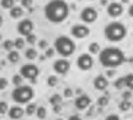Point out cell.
Returning <instances> with one entry per match:
<instances>
[{
	"label": "cell",
	"instance_id": "1",
	"mask_svg": "<svg viewBox=\"0 0 133 120\" xmlns=\"http://www.w3.org/2000/svg\"><path fill=\"white\" fill-rule=\"evenodd\" d=\"M69 16V5L64 0H51L44 6V17L52 23H62Z\"/></svg>",
	"mask_w": 133,
	"mask_h": 120
},
{
	"label": "cell",
	"instance_id": "2",
	"mask_svg": "<svg viewBox=\"0 0 133 120\" xmlns=\"http://www.w3.org/2000/svg\"><path fill=\"white\" fill-rule=\"evenodd\" d=\"M99 61L104 67L114 69V67L121 66L126 61V55L117 47H107L100 50Z\"/></svg>",
	"mask_w": 133,
	"mask_h": 120
},
{
	"label": "cell",
	"instance_id": "3",
	"mask_svg": "<svg viewBox=\"0 0 133 120\" xmlns=\"http://www.w3.org/2000/svg\"><path fill=\"white\" fill-rule=\"evenodd\" d=\"M104 36L110 42H121L127 36V28L122 22L112 21L105 26Z\"/></svg>",
	"mask_w": 133,
	"mask_h": 120
},
{
	"label": "cell",
	"instance_id": "4",
	"mask_svg": "<svg viewBox=\"0 0 133 120\" xmlns=\"http://www.w3.org/2000/svg\"><path fill=\"white\" fill-rule=\"evenodd\" d=\"M53 48L56 49V52L61 57L68 58V57H71L75 52V43L73 39L66 37V36H59L54 39Z\"/></svg>",
	"mask_w": 133,
	"mask_h": 120
},
{
	"label": "cell",
	"instance_id": "5",
	"mask_svg": "<svg viewBox=\"0 0 133 120\" xmlns=\"http://www.w3.org/2000/svg\"><path fill=\"white\" fill-rule=\"evenodd\" d=\"M33 96H35L33 88L31 86H26V85L16 86L14 91L11 92V98L17 104H27L33 98Z\"/></svg>",
	"mask_w": 133,
	"mask_h": 120
},
{
	"label": "cell",
	"instance_id": "6",
	"mask_svg": "<svg viewBox=\"0 0 133 120\" xmlns=\"http://www.w3.org/2000/svg\"><path fill=\"white\" fill-rule=\"evenodd\" d=\"M20 75L24 77V78L32 80L33 81L39 75V69L35 64H25V65H22V66L20 67Z\"/></svg>",
	"mask_w": 133,
	"mask_h": 120
},
{
	"label": "cell",
	"instance_id": "7",
	"mask_svg": "<svg viewBox=\"0 0 133 120\" xmlns=\"http://www.w3.org/2000/svg\"><path fill=\"white\" fill-rule=\"evenodd\" d=\"M97 16H99V14H97L96 9L91 7V6H86L80 11V20L85 25L94 23L97 20Z\"/></svg>",
	"mask_w": 133,
	"mask_h": 120
},
{
	"label": "cell",
	"instance_id": "8",
	"mask_svg": "<svg viewBox=\"0 0 133 120\" xmlns=\"http://www.w3.org/2000/svg\"><path fill=\"white\" fill-rule=\"evenodd\" d=\"M94 65V59L91 57L90 54L88 53H84V54H80L78 59H76V66L80 69L81 71H88L90 70L91 67Z\"/></svg>",
	"mask_w": 133,
	"mask_h": 120
},
{
	"label": "cell",
	"instance_id": "9",
	"mask_svg": "<svg viewBox=\"0 0 133 120\" xmlns=\"http://www.w3.org/2000/svg\"><path fill=\"white\" fill-rule=\"evenodd\" d=\"M71 36L76 39H83L86 38L89 34H90V28L84 23H76L70 29Z\"/></svg>",
	"mask_w": 133,
	"mask_h": 120
},
{
	"label": "cell",
	"instance_id": "10",
	"mask_svg": "<svg viewBox=\"0 0 133 120\" xmlns=\"http://www.w3.org/2000/svg\"><path fill=\"white\" fill-rule=\"evenodd\" d=\"M123 5L121 4V3H117V1H112V3H110L107 5V7H106V12L109 15L110 17H119L121 15L123 14Z\"/></svg>",
	"mask_w": 133,
	"mask_h": 120
},
{
	"label": "cell",
	"instance_id": "11",
	"mask_svg": "<svg viewBox=\"0 0 133 120\" xmlns=\"http://www.w3.org/2000/svg\"><path fill=\"white\" fill-rule=\"evenodd\" d=\"M33 22L31 21V20L29 19H25V20H21L19 23H17V32H19L21 36H29L30 33H32L33 31Z\"/></svg>",
	"mask_w": 133,
	"mask_h": 120
},
{
	"label": "cell",
	"instance_id": "12",
	"mask_svg": "<svg viewBox=\"0 0 133 120\" xmlns=\"http://www.w3.org/2000/svg\"><path fill=\"white\" fill-rule=\"evenodd\" d=\"M70 69V62L66 59H58L53 62V70L59 75H65Z\"/></svg>",
	"mask_w": 133,
	"mask_h": 120
},
{
	"label": "cell",
	"instance_id": "13",
	"mask_svg": "<svg viewBox=\"0 0 133 120\" xmlns=\"http://www.w3.org/2000/svg\"><path fill=\"white\" fill-rule=\"evenodd\" d=\"M90 104H91V98L88 96V94H80V96L76 97L75 101H74V106H75V108L79 109V110L86 109Z\"/></svg>",
	"mask_w": 133,
	"mask_h": 120
},
{
	"label": "cell",
	"instance_id": "14",
	"mask_svg": "<svg viewBox=\"0 0 133 120\" xmlns=\"http://www.w3.org/2000/svg\"><path fill=\"white\" fill-rule=\"evenodd\" d=\"M92 85H94V88L97 90V91H105V90L107 88V86H109V80H107V77L104 76V75H97V76L94 78Z\"/></svg>",
	"mask_w": 133,
	"mask_h": 120
},
{
	"label": "cell",
	"instance_id": "15",
	"mask_svg": "<svg viewBox=\"0 0 133 120\" xmlns=\"http://www.w3.org/2000/svg\"><path fill=\"white\" fill-rule=\"evenodd\" d=\"M8 114H9V118L11 120H20L25 114V109L24 108H21L20 106H12L9 108V111H8Z\"/></svg>",
	"mask_w": 133,
	"mask_h": 120
},
{
	"label": "cell",
	"instance_id": "16",
	"mask_svg": "<svg viewBox=\"0 0 133 120\" xmlns=\"http://www.w3.org/2000/svg\"><path fill=\"white\" fill-rule=\"evenodd\" d=\"M22 15H24L22 6H14V7L10 9V16H11L12 19H20Z\"/></svg>",
	"mask_w": 133,
	"mask_h": 120
},
{
	"label": "cell",
	"instance_id": "17",
	"mask_svg": "<svg viewBox=\"0 0 133 120\" xmlns=\"http://www.w3.org/2000/svg\"><path fill=\"white\" fill-rule=\"evenodd\" d=\"M8 60L12 64H16V62L20 60V54L17 50H10L9 54H8Z\"/></svg>",
	"mask_w": 133,
	"mask_h": 120
},
{
	"label": "cell",
	"instance_id": "18",
	"mask_svg": "<svg viewBox=\"0 0 133 120\" xmlns=\"http://www.w3.org/2000/svg\"><path fill=\"white\" fill-rule=\"evenodd\" d=\"M37 50L35 48H29L25 50V57H26V59H29V60H35V59L37 58Z\"/></svg>",
	"mask_w": 133,
	"mask_h": 120
},
{
	"label": "cell",
	"instance_id": "19",
	"mask_svg": "<svg viewBox=\"0 0 133 120\" xmlns=\"http://www.w3.org/2000/svg\"><path fill=\"white\" fill-rule=\"evenodd\" d=\"M131 107H132V103H131L128 99H123V101L118 104V108L121 111H128L129 109H131Z\"/></svg>",
	"mask_w": 133,
	"mask_h": 120
},
{
	"label": "cell",
	"instance_id": "20",
	"mask_svg": "<svg viewBox=\"0 0 133 120\" xmlns=\"http://www.w3.org/2000/svg\"><path fill=\"white\" fill-rule=\"evenodd\" d=\"M36 110H37V107L36 104H33V103H27V107H26V109H25V114H27V115H33V114H36Z\"/></svg>",
	"mask_w": 133,
	"mask_h": 120
},
{
	"label": "cell",
	"instance_id": "21",
	"mask_svg": "<svg viewBox=\"0 0 133 120\" xmlns=\"http://www.w3.org/2000/svg\"><path fill=\"white\" fill-rule=\"evenodd\" d=\"M114 87L116 88V90H122V88H124V87H126L124 76H122V77H119V78H117V80L114 82Z\"/></svg>",
	"mask_w": 133,
	"mask_h": 120
},
{
	"label": "cell",
	"instance_id": "22",
	"mask_svg": "<svg viewBox=\"0 0 133 120\" xmlns=\"http://www.w3.org/2000/svg\"><path fill=\"white\" fill-rule=\"evenodd\" d=\"M101 48H100V44L97 42H92V43L89 44V52L90 54H99Z\"/></svg>",
	"mask_w": 133,
	"mask_h": 120
},
{
	"label": "cell",
	"instance_id": "23",
	"mask_svg": "<svg viewBox=\"0 0 133 120\" xmlns=\"http://www.w3.org/2000/svg\"><path fill=\"white\" fill-rule=\"evenodd\" d=\"M36 115H37V118L39 120H43L46 116H47V109L44 108V107H38L37 110H36Z\"/></svg>",
	"mask_w": 133,
	"mask_h": 120
},
{
	"label": "cell",
	"instance_id": "24",
	"mask_svg": "<svg viewBox=\"0 0 133 120\" xmlns=\"http://www.w3.org/2000/svg\"><path fill=\"white\" fill-rule=\"evenodd\" d=\"M25 43H26V39L21 38V37L16 38V39L14 41L15 49H17V50H20V49H24V48H25Z\"/></svg>",
	"mask_w": 133,
	"mask_h": 120
},
{
	"label": "cell",
	"instance_id": "25",
	"mask_svg": "<svg viewBox=\"0 0 133 120\" xmlns=\"http://www.w3.org/2000/svg\"><path fill=\"white\" fill-rule=\"evenodd\" d=\"M0 5H1L3 9L10 10L11 7L15 6V0H0Z\"/></svg>",
	"mask_w": 133,
	"mask_h": 120
},
{
	"label": "cell",
	"instance_id": "26",
	"mask_svg": "<svg viewBox=\"0 0 133 120\" xmlns=\"http://www.w3.org/2000/svg\"><path fill=\"white\" fill-rule=\"evenodd\" d=\"M124 81H126V87L133 91V74H127L124 76Z\"/></svg>",
	"mask_w": 133,
	"mask_h": 120
},
{
	"label": "cell",
	"instance_id": "27",
	"mask_svg": "<svg viewBox=\"0 0 133 120\" xmlns=\"http://www.w3.org/2000/svg\"><path fill=\"white\" fill-rule=\"evenodd\" d=\"M49 102H51V104H53V106L61 104V103H62V96H61V94H53V96L49 98Z\"/></svg>",
	"mask_w": 133,
	"mask_h": 120
},
{
	"label": "cell",
	"instance_id": "28",
	"mask_svg": "<svg viewBox=\"0 0 133 120\" xmlns=\"http://www.w3.org/2000/svg\"><path fill=\"white\" fill-rule=\"evenodd\" d=\"M3 47H4L5 50H8V52H10V50H14L15 45H14V41H11V39H6L4 42V44H3Z\"/></svg>",
	"mask_w": 133,
	"mask_h": 120
},
{
	"label": "cell",
	"instance_id": "29",
	"mask_svg": "<svg viewBox=\"0 0 133 120\" xmlns=\"http://www.w3.org/2000/svg\"><path fill=\"white\" fill-rule=\"evenodd\" d=\"M57 83H58V78L57 76H54V75H51V76L47 78V85L49 87H54V86H57Z\"/></svg>",
	"mask_w": 133,
	"mask_h": 120
},
{
	"label": "cell",
	"instance_id": "30",
	"mask_svg": "<svg viewBox=\"0 0 133 120\" xmlns=\"http://www.w3.org/2000/svg\"><path fill=\"white\" fill-rule=\"evenodd\" d=\"M22 81H24V77L21 76L20 74L12 76V82H14L15 86H21V85H22Z\"/></svg>",
	"mask_w": 133,
	"mask_h": 120
},
{
	"label": "cell",
	"instance_id": "31",
	"mask_svg": "<svg viewBox=\"0 0 133 120\" xmlns=\"http://www.w3.org/2000/svg\"><path fill=\"white\" fill-rule=\"evenodd\" d=\"M26 42L29 44H31V45H33V44L37 42V36L33 33H30L29 36H26Z\"/></svg>",
	"mask_w": 133,
	"mask_h": 120
},
{
	"label": "cell",
	"instance_id": "32",
	"mask_svg": "<svg viewBox=\"0 0 133 120\" xmlns=\"http://www.w3.org/2000/svg\"><path fill=\"white\" fill-rule=\"evenodd\" d=\"M9 108L10 107L6 102H0V114H6L9 111Z\"/></svg>",
	"mask_w": 133,
	"mask_h": 120
},
{
	"label": "cell",
	"instance_id": "33",
	"mask_svg": "<svg viewBox=\"0 0 133 120\" xmlns=\"http://www.w3.org/2000/svg\"><path fill=\"white\" fill-rule=\"evenodd\" d=\"M97 104H99L100 107H105V106H107L109 104V98L107 97H99V99H97Z\"/></svg>",
	"mask_w": 133,
	"mask_h": 120
},
{
	"label": "cell",
	"instance_id": "34",
	"mask_svg": "<svg viewBox=\"0 0 133 120\" xmlns=\"http://www.w3.org/2000/svg\"><path fill=\"white\" fill-rule=\"evenodd\" d=\"M8 85H9V82H8V80H6L5 77H0V91H3V90H5V88L8 87Z\"/></svg>",
	"mask_w": 133,
	"mask_h": 120
},
{
	"label": "cell",
	"instance_id": "35",
	"mask_svg": "<svg viewBox=\"0 0 133 120\" xmlns=\"http://www.w3.org/2000/svg\"><path fill=\"white\" fill-rule=\"evenodd\" d=\"M56 53V49L54 48H47L46 49V52H44V57L46 58H52L53 55Z\"/></svg>",
	"mask_w": 133,
	"mask_h": 120
},
{
	"label": "cell",
	"instance_id": "36",
	"mask_svg": "<svg viewBox=\"0 0 133 120\" xmlns=\"http://www.w3.org/2000/svg\"><path fill=\"white\" fill-rule=\"evenodd\" d=\"M32 3H33V0H21V5H22V7H27V9H31Z\"/></svg>",
	"mask_w": 133,
	"mask_h": 120
},
{
	"label": "cell",
	"instance_id": "37",
	"mask_svg": "<svg viewBox=\"0 0 133 120\" xmlns=\"http://www.w3.org/2000/svg\"><path fill=\"white\" fill-rule=\"evenodd\" d=\"M38 47H39L41 49H44V50H46V49L48 48V43H47V41H44V39H42V41H39V42H38Z\"/></svg>",
	"mask_w": 133,
	"mask_h": 120
},
{
	"label": "cell",
	"instance_id": "38",
	"mask_svg": "<svg viewBox=\"0 0 133 120\" xmlns=\"http://www.w3.org/2000/svg\"><path fill=\"white\" fill-rule=\"evenodd\" d=\"M105 120H121V119H119V116L117 114H110V115L105 118Z\"/></svg>",
	"mask_w": 133,
	"mask_h": 120
},
{
	"label": "cell",
	"instance_id": "39",
	"mask_svg": "<svg viewBox=\"0 0 133 120\" xmlns=\"http://www.w3.org/2000/svg\"><path fill=\"white\" fill-rule=\"evenodd\" d=\"M71 96H73V91H71V88H65V90H64V97L70 98Z\"/></svg>",
	"mask_w": 133,
	"mask_h": 120
},
{
	"label": "cell",
	"instance_id": "40",
	"mask_svg": "<svg viewBox=\"0 0 133 120\" xmlns=\"http://www.w3.org/2000/svg\"><path fill=\"white\" fill-rule=\"evenodd\" d=\"M53 111H54V113H59V111H61V104L53 106Z\"/></svg>",
	"mask_w": 133,
	"mask_h": 120
},
{
	"label": "cell",
	"instance_id": "41",
	"mask_svg": "<svg viewBox=\"0 0 133 120\" xmlns=\"http://www.w3.org/2000/svg\"><path fill=\"white\" fill-rule=\"evenodd\" d=\"M68 120H83L79 115H70L68 118Z\"/></svg>",
	"mask_w": 133,
	"mask_h": 120
},
{
	"label": "cell",
	"instance_id": "42",
	"mask_svg": "<svg viewBox=\"0 0 133 120\" xmlns=\"http://www.w3.org/2000/svg\"><path fill=\"white\" fill-rule=\"evenodd\" d=\"M131 97H132V93H131V92H124L123 93V98L124 99H128V98H131Z\"/></svg>",
	"mask_w": 133,
	"mask_h": 120
},
{
	"label": "cell",
	"instance_id": "43",
	"mask_svg": "<svg viewBox=\"0 0 133 120\" xmlns=\"http://www.w3.org/2000/svg\"><path fill=\"white\" fill-rule=\"evenodd\" d=\"M128 15L131 16V17H133V4L128 7Z\"/></svg>",
	"mask_w": 133,
	"mask_h": 120
},
{
	"label": "cell",
	"instance_id": "44",
	"mask_svg": "<svg viewBox=\"0 0 133 120\" xmlns=\"http://www.w3.org/2000/svg\"><path fill=\"white\" fill-rule=\"evenodd\" d=\"M3 23H4V20H3V16L0 15V27L3 26Z\"/></svg>",
	"mask_w": 133,
	"mask_h": 120
},
{
	"label": "cell",
	"instance_id": "45",
	"mask_svg": "<svg viewBox=\"0 0 133 120\" xmlns=\"http://www.w3.org/2000/svg\"><path fill=\"white\" fill-rule=\"evenodd\" d=\"M114 75V71H107V76H112Z\"/></svg>",
	"mask_w": 133,
	"mask_h": 120
},
{
	"label": "cell",
	"instance_id": "46",
	"mask_svg": "<svg viewBox=\"0 0 133 120\" xmlns=\"http://www.w3.org/2000/svg\"><path fill=\"white\" fill-rule=\"evenodd\" d=\"M121 1H122L123 4H127V3H129V0H121Z\"/></svg>",
	"mask_w": 133,
	"mask_h": 120
},
{
	"label": "cell",
	"instance_id": "47",
	"mask_svg": "<svg viewBox=\"0 0 133 120\" xmlns=\"http://www.w3.org/2000/svg\"><path fill=\"white\" fill-rule=\"evenodd\" d=\"M0 39H1V34H0Z\"/></svg>",
	"mask_w": 133,
	"mask_h": 120
},
{
	"label": "cell",
	"instance_id": "48",
	"mask_svg": "<svg viewBox=\"0 0 133 120\" xmlns=\"http://www.w3.org/2000/svg\"><path fill=\"white\" fill-rule=\"evenodd\" d=\"M57 120H62V119H57Z\"/></svg>",
	"mask_w": 133,
	"mask_h": 120
}]
</instances>
